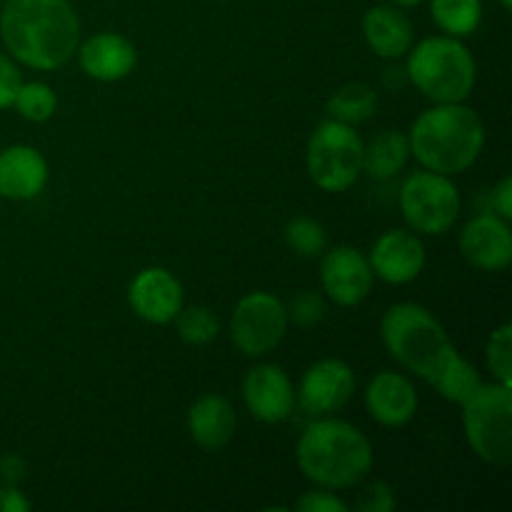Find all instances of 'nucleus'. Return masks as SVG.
Instances as JSON below:
<instances>
[{"instance_id":"nucleus-19","label":"nucleus","mask_w":512,"mask_h":512,"mask_svg":"<svg viewBox=\"0 0 512 512\" xmlns=\"http://www.w3.org/2000/svg\"><path fill=\"white\" fill-rule=\"evenodd\" d=\"M193 443L203 450H223L233 440L238 415L233 403L220 393H203L193 400L185 415Z\"/></svg>"},{"instance_id":"nucleus-16","label":"nucleus","mask_w":512,"mask_h":512,"mask_svg":"<svg viewBox=\"0 0 512 512\" xmlns=\"http://www.w3.org/2000/svg\"><path fill=\"white\" fill-rule=\"evenodd\" d=\"M418 390L403 373L380 370L365 390V410L383 428H403L418 413Z\"/></svg>"},{"instance_id":"nucleus-5","label":"nucleus","mask_w":512,"mask_h":512,"mask_svg":"<svg viewBox=\"0 0 512 512\" xmlns=\"http://www.w3.org/2000/svg\"><path fill=\"white\" fill-rule=\"evenodd\" d=\"M408 78L433 103H465L478 83V63L460 38L430 35L408 50Z\"/></svg>"},{"instance_id":"nucleus-8","label":"nucleus","mask_w":512,"mask_h":512,"mask_svg":"<svg viewBox=\"0 0 512 512\" xmlns=\"http://www.w3.org/2000/svg\"><path fill=\"white\" fill-rule=\"evenodd\" d=\"M398 203L410 230L423 235H445L458 223L463 210L453 178L425 168L405 178Z\"/></svg>"},{"instance_id":"nucleus-15","label":"nucleus","mask_w":512,"mask_h":512,"mask_svg":"<svg viewBox=\"0 0 512 512\" xmlns=\"http://www.w3.org/2000/svg\"><path fill=\"white\" fill-rule=\"evenodd\" d=\"M370 268L375 278L388 285H408L425 268V245L413 230H385L370 248Z\"/></svg>"},{"instance_id":"nucleus-34","label":"nucleus","mask_w":512,"mask_h":512,"mask_svg":"<svg viewBox=\"0 0 512 512\" xmlns=\"http://www.w3.org/2000/svg\"><path fill=\"white\" fill-rule=\"evenodd\" d=\"M30 500L20 493L18 485L0 483V512H28Z\"/></svg>"},{"instance_id":"nucleus-10","label":"nucleus","mask_w":512,"mask_h":512,"mask_svg":"<svg viewBox=\"0 0 512 512\" xmlns=\"http://www.w3.org/2000/svg\"><path fill=\"white\" fill-rule=\"evenodd\" d=\"M355 393V373L345 360L323 358L310 365L295 390V405L310 418H323L343 410Z\"/></svg>"},{"instance_id":"nucleus-3","label":"nucleus","mask_w":512,"mask_h":512,"mask_svg":"<svg viewBox=\"0 0 512 512\" xmlns=\"http://www.w3.org/2000/svg\"><path fill=\"white\" fill-rule=\"evenodd\" d=\"M410 155L425 170L460 175L478 163L485 148V125L465 103H433L410 125Z\"/></svg>"},{"instance_id":"nucleus-25","label":"nucleus","mask_w":512,"mask_h":512,"mask_svg":"<svg viewBox=\"0 0 512 512\" xmlns=\"http://www.w3.org/2000/svg\"><path fill=\"white\" fill-rule=\"evenodd\" d=\"M285 245L298 258H320L328 250V230L315 218L298 215V218L288 220V225H285Z\"/></svg>"},{"instance_id":"nucleus-12","label":"nucleus","mask_w":512,"mask_h":512,"mask_svg":"<svg viewBox=\"0 0 512 512\" xmlns=\"http://www.w3.org/2000/svg\"><path fill=\"white\" fill-rule=\"evenodd\" d=\"M243 400L250 415L260 423H285L295 410L293 380L275 363L253 365L243 378Z\"/></svg>"},{"instance_id":"nucleus-18","label":"nucleus","mask_w":512,"mask_h":512,"mask_svg":"<svg viewBox=\"0 0 512 512\" xmlns=\"http://www.w3.org/2000/svg\"><path fill=\"white\" fill-rule=\"evenodd\" d=\"M48 178V160L33 145L18 143L0 150V198L18 203L38 198Z\"/></svg>"},{"instance_id":"nucleus-30","label":"nucleus","mask_w":512,"mask_h":512,"mask_svg":"<svg viewBox=\"0 0 512 512\" xmlns=\"http://www.w3.org/2000/svg\"><path fill=\"white\" fill-rule=\"evenodd\" d=\"M298 512H348V503L343 498L333 493L328 488L310 490V493L300 495V500L295 503Z\"/></svg>"},{"instance_id":"nucleus-22","label":"nucleus","mask_w":512,"mask_h":512,"mask_svg":"<svg viewBox=\"0 0 512 512\" xmlns=\"http://www.w3.org/2000/svg\"><path fill=\"white\" fill-rule=\"evenodd\" d=\"M428 385L448 403L463 405L483 385V378H480L478 368L470 360H465L458 353V348H453L448 358L440 363V368L435 370L433 378L428 380Z\"/></svg>"},{"instance_id":"nucleus-27","label":"nucleus","mask_w":512,"mask_h":512,"mask_svg":"<svg viewBox=\"0 0 512 512\" xmlns=\"http://www.w3.org/2000/svg\"><path fill=\"white\" fill-rule=\"evenodd\" d=\"M173 323L178 328L180 340L185 345H195V348L213 343L220 333V320L205 305H190V308L183 305V310H180Z\"/></svg>"},{"instance_id":"nucleus-21","label":"nucleus","mask_w":512,"mask_h":512,"mask_svg":"<svg viewBox=\"0 0 512 512\" xmlns=\"http://www.w3.org/2000/svg\"><path fill=\"white\" fill-rule=\"evenodd\" d=\"M410 160V140L403 130H383L370 143H363V173L373 180H390Z\"/></svg>"},{"instance_id":"nucleus-14","label":"nucleus","mask_w":512,"mask_h":512,"mask_svg":"<svg viewBox=\"0 0 512 512\" xmlns=\"http://www.w3.org/2000/svg\"><path fill=\"white\" fill-rule=\"evenodd\" d=\"M458 245L465 263L488 273H500L512 263L510 220L495 213L475 215L465 223Z\"/></svg>"},{"instance_id":"nucleus-31","label":"nucleus","mask_w":512,"mask_h":512,"mask_svg":"<svg viewBox=\"0 0 512 512\" xmlns=\"http://www.w3.org/2000/svg\"><path fill=\"white\" fill-rule=\"evenodd\" d=\"M398 500H395V490L388 483H370L368 488H363L358 498V510L360 512H393Z\"/></svg>"},{"instance_id":"nucleus-38","label":"nucleus","mask_w":512,"mask_h":512,"mask_svg":"<svg viewBox=\"0 0 512 512\" xmlns=\"http://www.w3.org/2000/svg\"><path fill=\"white\" fill-rule=\"evenodd\" d=\"M0 3H3V0H0Z\"/></svg>"},{"instance_id":"nucleus-37","label":"nucleus","mask_w":512,"mask_h":512,"mask_svg":"<svg viewBox=\"0 0 512 512\" xmlns=\"http://www.w3.org/2000/svg\"><path fill=\"white\" fill-rule=\"evenodd\" d=\"M498 3H500V8H503V10L512 8V0H498Z\"/></svg>"},{"instance_id":"nucleus-4","label":"nucleus","mask_w":512,"mask_h":512,"mask_svg":"<svg viewBox=\"0 0 512 512\" xmlns=\"http://www.w3.org/2000/svg\"><path fill=\"white\" fill-rule=\"evenodd\" d=\"M380 338L390 358L425 383L455 348L443 323L418 303L390 305L380 320Z\"/></svg>"},{"instance_id":"nucleus-20","label":"nucleus","mask_w":512,"mask_h":512,"mask_svg":"<svg viewBox=\"0 0 512 512\" xmlns=\"http://www.w3.org/2000/svg\"><path fill=\"white\" fill-rule=\"evenodd\" d=\"M363 38L375 55L398 60L408 55L415 43V30L403 8L393 3L373 5L363 15Z\"/></svg>"},{"instance_id":"nucleus-2","label":"nucleus","mask_w":512,"mask_h":512,"mask_svg":"<svg viewBox=\"0 0 512 512\" xmlns=\"http://www.w3.org/2000/svg\"><path fill=\"white\" fill-rule=\"evenodd\" d=\"M298 468L310 483L328 490H350L373 470L375 453L368 435L348 420L315 418L295 448Z\"/></svg>"},{"instance_id":"nucleus-9","label":"nucleus","mask_w":512,"mask_h":512,"mask_svg":"<svg viewBox=\"0 0 512 512\" xmlns=\"http://www.w3.org/2000/svg\"><path fill=\"white\" fill-rule=\"evenodd\" d=\"M288 325L283 300L265 290H255L235 305L230 315V340L245 358H263L283 343Z\"/></svg>"},{"instance_id":"nucleus-1","label":"nucleus","mask_w":512,"mask_h":512,"mask_svg":"<svg viewBox=\"0 0 512 512\" xmlns=\"http://www.w3.org/2000/svg\"><path fill=\"white\" fill-rule=\"evenodd\" d=\"M0 38L15 63L58 70L80 45V18L70 0H3Z\"/></svg>"},{"instance_id":"nucleus-29","label":"nucleus","mask_w":512,"mask_h":512,"mask_svg":"<svg viewBox=\"0 0 512 512\" xmlns=\"http://www.w3.org/2000/svg\"><path fill=\"white\" fill-rule=\"evenodd\" d=\"M285 310H288V320L293 325H298V328H315V325L323 323L328 305H325L323 295L315 293V290H300L285 305Z\"/></svg>"},{"instance_id":"nucleus-24","label":"nucleus","mask_w":512,"mask_h":512,"mask_svg":"<svg viewBox=\"0 0 512 512\" xmlns=\"http://www.w3.org/2000/svg\"><path fill=\"white\" fill-rule=\"evenodd\" d=\"M378 110V93L368 83H345L328 100V115L345 125H360Z\"/></svg>"},{"instance_id":"nucleus-33","label":"nucleus","mask_w":512,"mask_h":512,"mask_svg":"<svg viewBox=\"0 0 512 512\" xmlns=\"http://www.w3.org/2000/svg\"><path fill=\"white\" fill-rule=\"evenodd\" d=\"M28 475V463H25L23 455L18 453H5L0 458V483L8 485H20Z\"/></svg>"},{"instance_id":"nucleus-36","label":"nucleus","mask_w":512,"mask_h":512,"mask_svg":"<svg viewBox=\"0 0 512 512\" xmlns=\"http://www.w3.org/2000/svg\"><path fill=\"white\" fill-rule=\"evenodd\" d=\"M388 3H393V5H398V8H418L420 3H423V0H388Z\"/></svg>"},{"instance_id":"nucleus-32","label":"nucleus","mask_w":512,"mask_h":512,"mask_svg":"<svg viewBox=\"0 0 512 512\" xmlns=\"http://www.w3.org/2000/svg\"><path fill=\"white\" fill-rule=\"evenodd\" d=\"M20 83H23V75H20L18 63L10 55L0 53V110L13 108Z\"/></svg>"},{"instance_id":"nucleus-26","label":"nucleus","mask_w":512,"mask_h":512,"mask_svg":"<svg viewBox=\"0 0 512 512\" xmlns=\"http://www.w3.org/2000/svg\"><path fill=\"white\" fill-rule=\"evenodd\" d=\"M13 108L18 110L20 118L30 123H48L58 110V95L43 80H30V83H20Z\"/></svg>"},{"instance_id":"nucleus-35","label":"nucleus","mask_w":512,"mask_h":512,"mask_svg":"<svg viewBox=\"0 0 512 512\" xmlns=\"http://www.w3.org/2000/svg\"><path fill=\"white\" fill-rule=\"evenodd\" d=\"M493 210L500 218L512 220V178L505 175L498 185L493 188Z\"/></svg>"},{"instance_id":"nucleus-11","label":"nucleus","mask_w":512,"mask_h":512,"mask_svg":"<svg viewBox=\"0 0 512 512\" xmlns=\"http://www.w3.org/2000/svg\"><path fill=\"white\" fill-rule=\"evenodd\" d=\"M320 263V283L323 293L340 308H355L373 293L375 275L368 255L353 245H335L328 248Z\"/></svg>"},{"instance_id":"nucleus-17","label":"nucleus","mask_w":512,"mask_h":512,"mask_svg":"<svg viewBox=\"0 0 512 512\" xmlns=\"http://www.w3.org/2000/svg\"><path fill=\"white\" fill-rule=\"evenodd\" d=\"M75 55H78L80 70L100 83H118L128 78L138 65V50L133 40L125 38L123 33H110V30L95 33L93 38L85 40L83 45H78Z\"/></svg>"},{"instance_id":"nucleus-13","label":"nucleus","mask_w":512,"mask_h":512,"mask_svg":"<svg viewBox=\"0 0 512 512\" xmlns=\"http://www.w3.org/2000/svg\"><path fill=\"white\" fill-rule=\"evenodd\" d=\"M128 303L140 320L150 325H168L185 305L180 280L168 268H143L128 288Z\"/></svg>"},{"instance_id":"nucleus-6","label":"nucleus","mask_w":512,"mask_h":512,"mask_svg":"<svg viewBox=\"0 0 512 512\" xmlns=\"http://www.w3.org/2000/svg\"><path fill=\"white\" fill-rule=\"evenodd\" d=\"M465 440L483 463H512V385L483 383L463 405Z\"/></svg>"},{"instance_id":"nucleus-23","label":"nucleus","mask_w":512,"mask_h":512,"mask_svg":"<svg viewBox=\"0 0 512 512\" xmlns=\"http://www.w3.org/2000/svg\"><path fill=\"white\" fill-rule=\"evenodd\" d=\"M433 23L450 38H468L483 23V0H430Z\"/></svg>"},{"instance_id":"nucleus-28","label":"nucleus","mask_w":512,"mask_h":512,"mask_svg":"<svg viewBox=\"0 0 512 512\" xmlns=\"http://www.w3.org/2000/svg\"><path fill=\"white\" fill-rule=\"evenodd\" d=\"M485 363L493 380L512 385V325L503 323L490 333L485 343Z\"/></svg>"},{"instance_id":"nucleus-7","label":"nucleus","mask_w":512,"mask_h":512,"mask_svg":"<svg viewBox=\"0 0 512 512\" xmlns=\"http://www.w3.org/2000/svg\"><path fill=\"white\" fill-rule=\"evenodd\" d=\"M310 180L325 193H345L363 175V138L353 125L325 120L310 135L305 150Z\"/></svg>"}]
</instances>
